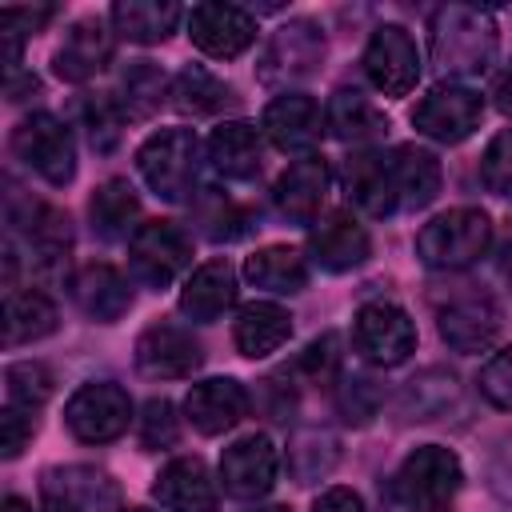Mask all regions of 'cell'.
Wrapping results in <instances>:
<instances>
[{
    "label": "cell",
    "instance_id": "e0dca14e",
    "mask_svg": "<svg viewBox=\"0 0 512 512\" xmlns=\"http://www.w3.org/2000/svg\"><path fill=\"white\" fill-rule=\"evenodd\" d=\"M308 248H312V260L320 268H328V272H352V268H360L372 256V236H368V228L352 212L336 208L324 220H316V228L308 236Z\"/></svg>",
    "mask_w": 512,
    "mask_h": 512
},
{
    "label": "cell",
    "instance_id": "ba28073f",
    "mask_svg": "<svg viewBox=\"0 0 512 512\" xmlns=\"http://www.w3.org/2000/svg\"><path fill=\"white\" fill-rule=\"evenodd\" d=\"M128 264L132 276L148 288H168L192 264V240L172 220H144L128 236Z\"/></svg>",
    "mask_w": 512,
    "mask_h": 512
},
{
    "label": "cell",
    "instance_id": "7a4b0ae2",
    "mask_svg": "<svg viewBox=\"0 0 512 512\" xmlns=\"http://www.w3.org/2000/svg\"><path fill=\"white\" fill-rule=\"evenodd\" d=\"M492 244V220L480 208H448L416 232L420 264L436 272H460L476 264Z\"/></svg>",
    "mask_w": 512,
    "mask_h": 512
},
{
    "label": "cell",
    "instance_id": "ab89813d",
    "mask_svg": "<svg viewBox=\"0 0 512 512\" xmlns=\"http://www.w3.org/2000/svg\"><path fill=\"white\" fill-rule=\"evenodd\" d=\"M4 384H8V400H12V404H20V408H28V412H32V408H40V404L56 392L52 372H48L44 364H36V360L8 364Z\"/></svg>",
    "mask_w": 512,
    "mask_h": 512
},
{
    "label": "cell",
    "instance_id": "277c9868",
    "mask_svg": "<svg viewBox=\"0 0 512 512\" xmlns=\"http://www.w3.org/2000/svg\"><path fill=\"white\" fill-rule=\"evenodd\" d=\"M460 484H464L460 456L444 444H420L396 468L392 496H396V504H404L412 512H436L460 492Z\"/></svg>",
    "mask_w": 512,
    "mask_h": 512
},
{
    "label": "cell",
    "instance_id": "c3c4849f",
    "mask_svg": "<svg viewBox=\"0 0 512 512\" xmlns=\"http://www.w3.org/2000/svg\"><path fill=\"white\" fill-rule=\"evenodd\" d=\"M312 512H364V500L352 492V488H328V492H320L316 496V504H312Z\"/></svg>",
    "mask_w": 512,
    "mask_h": 512
},
{
    "label": "cell",
    "instance_id": "ffe728a7",
    "mask_svg": "<svg viewBox=\"0 0 512 512\" xmlns=\"http://www.w3.org/2000/svg\"><path fill=\"white\" fill-rule=\"evenodd\" d=\"M328 164L324 156H304L296 164H288L272 188V200H276V212L292 224H316L320 216V204L328 196Z\"/></svg>",
    "mask_w": 512,
    "mask_h": 512
},
{
    "label": "cell",
    "instance_id": "9a60e30c",
    "mask_svg": "<svg viewBox=\"0 0 512 512\" xmlns=\"http://www.w3.org/2000/svg\"><path fill=\"white\" fill-rule=\"evenodd\" d=\"M200 340L180 324H148L136 336V368L152 380H184L200 368Z\"/></svg>",
    "mask_w": 512,
    "mask_h": 512
},
{
    "label": "cell",
    "instance_id": "60d3db41",
    "mask_svg": "<svg viewBox=\"0 0 512 512\" xmlns=\"http://www.w3.org/2000/svg\"><path fill=\"white\" fill-rule=\"evenodd\" d=\"M340 364H344V352H340V336L336 332H324L316 336L292 364L296 376H304L308 384H328L340 376Z\"/></svg>",
    "mask_w": 512,
    "mask_h": 512
},
{
    "label": "cell",
    "instance_id": "52a82bcc",
    "mask_svg": "<svg viewBox=\"0 0 512 512\" xmlns=\"http://www.w3.org/2000/svg\"><path fill=\"white\" fill-rule=\"evenodd\" d=\"M12 152L48 184H68L76 176V140L68 124L52 112H32L12 128Z\"/></svg>",
    "mask_w": 512,
    "mask_h": 512
},
{
    "label": "cell",
    "instance_id": "d6a6232c",
    "mask_svg": "<svg viewBox=\"0 0 512 512\" xmlns=\"http://www.w3.org/2000/svg\"><path fill=\"white\" fill-rule=\"evenodd\" d=\"M24 228L28 236V248H32V264L36 268H60L72 252V228H68V216L52 204H28V216L24 220H12Z\"/></svg>",
    "mask_w": 512,
    "mask_h": 512
},
{
    "label": "cell",
    "instance_id": "7bdbcfd3",
    "mask_svg": "<svg viewBox=\"0 0 512 512\" xmlns=\"http://www.w3.org/2000/svg\"><path fill=\"white\" fill-rule=\"evenodd\" d=\"M480 180L496 196H512V128L496 132L480 156Z\"/></svg>",
    "mask_w": 512,
    "mask_h": 512
},
{
    "label": "cell",
    "instance_id": "7dc6e473",
    "mask_svg": "<svg viewBox=\"0 0 512 512\" xmlns=\"http://www.w3.org/2000/svg\"><path fill=\"white\" fill-rule=\"evenodd\" d=\"M256 404H260L272 420H288L292 408H296V388H292V380H288V384H280V376L260 380V388H256Z\"/></svg>",
    "mask_w": 512,
    "mask_h": 512
},
{
    "label": "cell",
    "instance_id": "e575fe53",
    "mask_svg": "<svg viewBox=\"0 0 512 512\" xmlns=\"http://www.w3.org/2000/svg\"><path fill=\"white\" fill-rule=\"evenodd\" d=\"M88 212H92V228L104 240H120V236H128V232L140 228V224H132L140 216V200H136V192H132L128 180H104L92 192Z\"/></svg>",
    "mask_w": 512,
    "mask_h": 512
},
{
    "label": "cell",
    "instance_id": "5bb4252c",
    "mask_svg": "<svg viewBox=\"0 0 512 512\" xmlns=\"http://www.w3.org/2000/svg\"><path fill=\"white\" fill-rule=\"evenodd\" d=\"M276 472H280V452H276V444L264 432L240 436L220 456L224 492L236 496V500H260V496H268L272 484H276Z\"/></svg>",
    "mask_w": 512,
    "mask_h": 512
},
{
    "label": "cell",
    "instance_id": "f907efd6",
    "mask_svg": "<svg viewBox=\"0 0 512 512\" xmlns=\"http://www.w3.org/2000/svg\"><path fill=\"white\" fill-rule=\"evenodd\" d=\"M0 512H32V504H28V500H20V496H8V500L0 504Z\"/></svg>",
    "mask_w": 512,
    "mask_h": 512
},
{
    "label": "cell",
    "instance_id": "db71d44e",
    "mask_svg": "<svg viewBox=\"0 0 512 512\" xmlns=\"http://www.w3.org/2000/svg\"><path fill=\"white\" fill-rule=\"evenodd\" d=\"M128 512H148V508H128Z\"/></svg>",
    "mask_w": 512,
    "mask_h": 512
},
{
    "label": "cell",
    "instance_id": "f6af8a7d",
    "mask_svg": "<svg viewBox=\"0 0 512 512\" xmlns=\"http://www.w3.org/2000/svg\"><path fill=\"white\" fill-rule=\"evenodd\" d=\"M476 384H480V396H484L488 404H496V408L512 412V348L496 352V356L480 368Z\"/></svg>",
    "mask_w": 512,
    "mask_h": 512
},
{
    "label": "cell",
    "instance_id": "5b68a950",
    "mask_svg": "<svg viewBox=\"0 0 512 512\" xmlns=\"http://www.w3.org/2000/svg\"><path fill=\"white\" fill-rule=\"evenodd\" d=\"M436 328L444 344H452L456 352H484L496 344L504 316L488 292H480L476 284H464L436 300Z\"/></svg>",
    "mask_w": 512,
    "mask_h": 512
},
{
    "label": "cell",
    "instance_id": "7402d4cb",
    "mask_svg": "<svg viewBox=\"0 0 512 512\" xmlns=\"http://www.w3.org/2000/svg\"><path fill=\"white\" fill-rule=\"evenodd\" d=\"M152 496L168 512H216V484L200 456H176L156 472Z\"/></svg>",
    "mask_w": 512,
    "mask_h": 512
},
{
    "label": "cell",
    "instance_id": "2e32d148",
    "mask_svg": "<svg viewBox=\"0 0 512 512\" xmlns=\"http://www.w3.org/2000/svg\"><path fill=\"white\" fill-rule=\"evenodd\" d=\"M192 44L212 60H236L256 40V16L236 4H196L188 12Z\"/></svg>",
    "mask_w": 512,
    "mask_h": 512
},
{
    "label": "cell",
    "instance_id": "8992f818",
    "mask_svg": "<svg viewBox=\"0 0 512 512\" xmlns=\"http://www.w3.org/2000/svg\"><path fill=\"white\" fill-rule=\"evenodd\" d=\"M352 348L376 368H396L416 352V324L392 300L360 304L352 316Z\"/></svg>",
    "mask_w": 512,
    "mask_h": 512
},
{
    "label": "cell",
    "instance_id": "4dcf8cb0",
    "mask_svg": "<svg viewBox=\"0 0 512 512\" xmlns=\"http://www.w3.org/2000/svg\"><path fill=\"white\" fill-rule=\"evenodd\" d=\"M392 160V180H396V196L404 208H424L436 200L440 192V160L416 144H400L388 152Z\"/></svg>",
    "mask_w": 512,
    "mask_h": 512
},
{
    "label": "cell",
    "instance_id": "1f68e13d",
    "mask_svg": "<svg viewBox=\"0 0 512 512\" xmlns=\"http://www.w3.org/2000/svg\"><path fill=\"white\" fill-rule=\"evenodd\" d=\"M56 324H60V312L44 292H36V288L8 292V304H4V344L8 348L44 340L56 332Z\"/></svg>",
    "mask_w": 512,
    "mask_h": 512
},
{
    "label": "cell",
    "instance_id": "603a6c76",
    "mask_svg": "<svg viewBox=\"0 0 512 512\" xmlns=\"http://www.w3.org/2000/svg\"><path fill=\"white\" fill-rule=\"evenodd\" d=\"M68 288H72V300L80 304V312L100 320V324H116L132 308V288H128V280L112 264H84V268H76Z\"/></svg>",
    "mask_w": 512,
    "mask_h": 512
},
{
    "label": "cell",
    "instance_id": "4316f807",
    "mask_svg": "<svg viewBox=\"0 0 512 512\" xmlns=\"http://www.w3.org/2000/svg\"><path fill=\"white\" fill-rule=\"evenodd\" d=\"M288 336H292V316H288V308H280L272 300H252L236 312L232 340H236L240 356H248V360L272 356L276 348H284Z\"/></svg>",
    "mask_w": 512,
    "mask_h": 512
},
{
    "label": "cell",
    "instance_id": "681fc988",
    "mask_svg": "<svg viewBox=\"0 0 512 512\" xmlns=\"http://www.w3.org/2000/svg\"><path fill=\"white\" fill-rule=\"evenodd\" d=\"M496 108H500L504 116H512V68L496 80Z\"/></svg>",
    "mask_w": 512,
    "mask_h": 512
},
{
    "label": "cell",
    "instance_id": "8d00e7d4",
    "mask_svg": "<svg viewBox=\"0 0 512 512\" xmlns=\"http://www.w3.org/2000/svg\"><path fill=\"white\" fill-rule=\"evenodd\" d=\"M336 460H340V440L324 428H300L288 440V472L296 476V484H312L328 476Z\"/></svg>",
    "mask_w": 512,
    "mask_h": 512
},
{
    "label": "cell",
    "instance_id": "7c38bea8",
    "mask_svg": "<svg viewBox=\"0 0 512 512\" xmlns=\"http://www.w3.org/2000/svg\"><path fill=\"white\" fill-rule=\"evenodd\" d=\"M44 512H120V484L92 464L48 468L40 480Z\"/></svg>",
    "mask_w": 512,
    "mask_h": 512
},
{
    "label": "cell",
    "instance_id": "816d5d0a",
    "mask_svg": "<svg viewBox=\"0 0 512 512\" xmlns=\"http://www.w3.org/2000/svg\"><path fill=\"white\" fill-rule=\"evenodd\" d=\"M256 512H292V508H284V504H272V508H256Z\"/></svg>",
    "mask_w": 512,
    "mask_h": 512
},
{
    "label": "cell",
    "instance_id": "484cf974",
    "mask_svg": "<svg viewBox=\"0 0 512 512\" xmlns=\"http://www.w3.org/2000/svg\"><path fill=\"white\" fill-rule=\"evenodd\" d=\"M208 160L228 180H252L264 164V140L260 128L248 120H228L208 136Z\"/></svg>",
    "mask_w": 512,
    "mask_h": 512
},
{
    "label": "cell",
    "instance_id": "6da1fadb",
    "mask_svg": "<svg viewBox=\"0 0 512 512\" xmlns=\"http://www.w3.org/2000/svg\"><path fill=\"white\" fill-rule=\"evenodd\" d=\"M432 56L448 76H476L496 56V20L476 4H444L432 16Z\"/></svg>",
    "mask_w": 512,
    "mask_h": 512
},
{
    "label": "cell",
    "instance_id": "83f0119b",
    "mask_svg": "<svg viewBox=\"0 0 512 512\" xmlns=\"http://www.w3.org/2000/svg\"><path fill=\"white\" fill-rule=\"evenodd\" d=\"M180 16H184V8L172 0H120V4H112V28L132 44H164L176 32Z\"/></svg>",
    "mask_w": 512,
    "mask_h": 512
},
{
    "label": "cell",
    "instance_id": "f546056e",
    "mask_svg": "<svg viewBox=\"0 0 512 512\" xmlns=\"http://www.w3.org/2000/svg\"><path fill=\"white\" fill-rule=\"evenodd\" d=\"M324 128L344 144H368L388 132V116L360 92H336L324 108Z\"/></svg>",
    "mask_w": 512,
    "mask_h": 512
},
{
    "label": "cell",
    "instance_id": "d4e9b609",
    "mask_svg": "<svg viewBox=\"0 0 512 512\" xmlns=\"http://www.w3.org/2000/svg\"><path fill=\"white\" fill-rule=\"evenodd\" d=\"M236 304V272L228 260H208L200 264L184 288H180V312L196 324H212L220 320L228 308Z\"/></svg>",
    "mask_w": 512,
    "mask_h": 512
},
{
    "label": "cell",
    "instance_id": "8fae6325",
    "mask_svg": "<svg viewBox=\"0 0 512 512\" xmlns=\"http://www.w3.org/2000/svg\"><path fill=\"white\" fill-rule=\"evenodd\" d=\"M324 60V32L312 20H288L280 24L256 64V76L272 88H288L296 80H308Z\"/></svg>",
    "mask_w": 512,
    "mask_h": 512
},
{
    "label": "cell",
    "instance_id": "4fadbf2b",
    "mask_svg": "<svg viewBox=\"0 0 512 512\" xmlns=\"http://www.w3.org/2000/svg\"><path fill=\"white\" fill-rule=\"evenodd\" d=\"M364 72L384 96H408L420 80V52L408 28L380 24L364 48Z\"/></svg>",
    "mask_w": 512,
    "mask_h": 512
},
{
    "label": "cell",
    "instance_id": "11a10c76",
    "mask_svg": "<svg viewBox=\"0 0 512 512\" xmlns=\"http://www.w3.org/2000/svg\"><path fill=\"white\" fill-rule=\"evenodd\" d=\"M436 512H444V508H436Z\"/></svg>",
    "mask_w": 512,
    "mask_h": 512
},
{
    "label": "cell",
    "instance_id": "836d02e7",
    "mask_svg": "<svg viewBox=\"0 0 512 512\" xmlns=\"http://www.w3.org/2000/svg\"><path fill=\"white\" fill-rule=\"evenodd\" d=\"M168 96H172V108L184 116H216L232 100V88L204 64H188L184 72H176Z\"/></svg>",
    "mask_w": 512,
    "mask_h": 512
},
{
    "label": "cell",
    "instance_id": "cb8c5ba5",
    "mask_svg": "<svg viewBox=\"0 0 512 512\" xmlns=\"http://www.w3.org/2000/svg\"><path fill=\"white\" fill-rule=\"evenodd\" d=\"M344 188L356 208L368 216H388L400 208L396 180H392V160L384 152H356L344 160Z\"/></svg>",
    "mask_w": 512,
    "mask_h": 512
},
{
    "label": "cell",
    "instance_id": "9c48e42d",
    "mask_svg": "<svg viewBox=\"0 0 512 512\" xmlns=\"http://www.w3.org/2000/svg\"><path fill=\"white\" fill-rule=\"evenodd\" d=\"M484 120V96L468 84H436L428 96L412 108V128L436 144H460L468 140Z\"/></svg>",
    "mask_w": 512,
    "mask_h": 512
},
{
    "label": "cell",
    "instance_id": "b9f144b4",
    "mask_svg": "<svg viewBox=\"0 0 512 512\" xmlns=\"http://www.w3.org/2000/svg\"><path fill=\"white\" fill-rule=\"evenodd\" d=\"M380 404H384V392L368 376H344L336 388V408L344 412L348 424H368L380 412Z\"/></svg>",
    "mask_w": 512,
    "mask_h": 512
},
{
    "label": "cell",
    "instance_id": "ee69618b",
    "mask_svg": "<svg viewBox=\"0 0 512 512\" xmlns=\"http://www.w3.org/2000/svg\"><path fill=\"white\" fill-rule=\"evenodd\" d=\"M180 440V420L172 400H148L140 416V444L144 448H172Z\"/></svg>",
    "mask_w": 512,
    "mask_h": 512
},
{
    "label": "cell",
    "instance_id": "f5cc1de1",
    "mask_svg": "<svg viewBox=\"0 0 512 512\" xmlns=\"http://www.w3.org/2000/svg\"><path fill=\"white\" fill-rule=\"evenodd\" d=\"M504 268H508V272H512V244H508V260H504Z\"/></svg>",
    "mask_w": 512,
    "mask_h": 512
},
{
    "label": "cell",
    "instance_id": "3957f363",
    "mask_svg": "<svg viewBox=\"0 0 512 512\" xmlns=\"http://www.w3.org/2000/svg\"><path fill=\"white\" fill-rule=\"evenodd\" d=\"M136 168L144 176V184L172 204L192 200L196 192V168H200V140L192 128H160L152 132L140 152H136Z\"/></svg>",
    "mask_w": 512,
    "mask_h": 512
},
{
    "label": "cell",
    "instance_id": "f35d334b",
    "mask_svg": "<svg viewBox=\"0 0 512 512\" xmlns=\"http://www.w3.org/2000/svg\"><path fill=\"white\" fill-rule=\"evenodd\" d=\"M76 120H80V128H84V136H88V144H92L96 152H112V148H116L124 112H120V104H116L112 96H92V92H84V96L76 100Z\"/></svg>",
    "mask_w": 512,
    "mask_h": 512
},
{
    "label": "cell",
    "instance_id": "ac0fdd59",
    "mask_svg": "<svg viewBox=\"0 0 512 512\" xmlns=\"http://www.w3.org/2000/svg\"><path fill=\"white\" fill-rule=\"evenodd\" d=\"M184 412H188V424L200 436H220V432H228V428H236L244 420L248 392L232 376H212V380H200V384L188 388Z\"/></svg>",
    "mask_w": 512,
    "mask_h": 512
},
{
    "label": "cell",
    "instance_id": "bcb514c9",
    "mask_svg": "<svg viewBox=\"0 0 512 512\" xmlns=\"http://www.w3.org/2000/svg\"><path fill=\"white\" fill-rule=\"evenodd\" d=\"M32 432H36V420L28 416V408L8 404L0 412V452H4V460H16L24 452V444L32 440Z\"/></svg>",
    "mask_w": 512,
    "mask_h": 512
},
{
    "label": "cell",
    "instance_id": "d6986e66",
    "mask_svg": "<svg viewBox=\"0 0 512 512\" xmlns=\"http://www.w3.org/2000/svg\"><path fill=\"white\" fill-rule=\"evenodd\" d=\"M260 132L280 148V152H308L320 132H324V112L312 96L304 92H284L276 96L264 116H260Z\"/></svg>",
    "mask_w": 512,
    "mask_h": 512
},
{
    "label": "cell",
    "instance_id": "d590c367",
    "mask_svg": "<svg viewBox=\"0 0 512 512\" xmlns=\"http://www.w3.org/2000/svg\"><path fill=\"white\" fill-rule=\"evenodd\" d=\"M196 220H200V232L216 244H232L240 236L252 232V208H244L240 200H232L228 192H216V188H204V196L196 200Z\"/></svg>",
    "mask_w": 512,
    "mask_h": 512
},
{
    "label": "cell",
    "instance_id": "30bf717a",
    "mask_svg": "<svg viewBox=\"0 0 512 512\" xmlns=\"http://www.w3.org/2000/svg\"><path fill=\"white\" fill-rule=\"evenodd\" d=\"M128 420H132V400L112 380L80 384L68 396V404H64V424L84 444H108V440L124 436L128 432Z\"/></svg>",
    "mask_w": 512,
    "mask_h": 512
},
{
    "label": "cell",
    "instance_id": "74e56055",
    "mask_svg": "<svg viewBox=\"0 0 512 512\" xmlns=\"http://www.w3.org/2000/svg\"><path fill=\"white\" fill-rule=\"evenodd\" d=\"M168 80H164V72L152 64V60H136L124 76H120V112L128 116V120H148L160 104H164V96H168Z\"/></svg>",
    "mask_w": 512,
    "mask_h": 512
},
{
    "label": "cell",
    "instance_id": "f1b7e54d",
    "mask_svg": "<svg viewBox=\"0 0 512 512\" xmlns=\"http://www.w3.org/2000/svg\"><path fill=\"white\" fill-rule=\"evenodd\" d=\"M244 276H248V284L264 288L272 296H292L308 284V260L288 244H264L244 260Z\"/></svg>",
    "mask_w": 512,
    "mask_h": 512
},
{
    "label": "cell",
    "instance_id": "44dd1931",
    "mask_svg": "<svg viewBox=\"0 0 512 512\" xmlns=\"http://www.w3.org/2000/svg\"><path fill=\"white\" fill-rule=\"evenodd\" d=\"M112 44L116 40H112L108 24L96 20V16H84V20H76L64 32V44L52 52V68H56L60 80L84 84V80H92L112 60Z\"/></svg>",
    "mask_w": 512,
    "mask_h": 512
}]
</instances>
